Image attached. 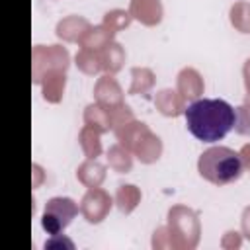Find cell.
<instances>
[{
  "label": "cell",
  "mask_w": 250,
  "mask_h": 250,
  "mask_svg": "<svg viewBox=\"0 0 250 250\" xmlns=\"http://www.w3.org/2000/svg\"><path fill=\"white\" fill-rule=\"evenodd\" d=\"M188 131L203 143H215L227 137L236 123L234 107L225 100H195L188 105L186 113Z\"/></svg>",
  "instance_id": "obj_1"
},
{
  "label": "cell",
  "mask_w": 250,
  "mask_h": 250,
  "mask_svg": "<svg viewBox=\"0 0 250 250\" xmlns=\"http://www.w3.org/2000/svg\"><path fill=\"white\" fill-rule=\"evenodd\" d=\"M197 170L207 182L215 186H225L236 182L242 176L244 164L236 150L229 146H211L199 156Z\"/></svg>",
  "instance_id": "obj_2"
},
{
  "label": "cell",
  "mask_w": 250,
  "mask_h": 250,
  "mask_svg": "<svg viewBox=\"0 0 250 250\" xmlns=\"http://www.w3.org/2000/svg\"><path fill=\"white\" fill-rule=\"evenodd\" d=\"M76 213H78V207L70 197H53L45 205L41 225L49 234L59 236L72 223Z\"/></svg>",
  "instance_id": "obj_3"
}]
</instances>
